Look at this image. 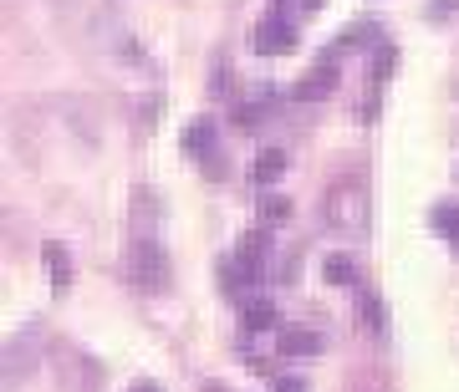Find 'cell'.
Instances as JSON below:
<instances>
[{
  "label": "cell",
  "mask_w": 459,
  "mask_h": 392,
  "mask_svg": "<svg viewBox=\"0 0 459 392\" xmlns=\"http://www.w3.org/2000/svg\"><path fill=\"white\" fill-rule=\"evenodd\" d=\"M322 219H327L337 234H347V240H362L368 225H373V194H368V183L362 179L327 183V194H322Z\"/></svg>",
  "instance_id": "1"
},
{
  "label": "cell",
  "mask_w": 459,
  "mask_h": 392,
  "mask_svg": "<svg viewBox=\"0 0 459 392\" xmlns=\"http://www.w3.org/2000/svg\"><path fill=\"white\" fill-rule=\"evenodd\" d=\"M169 250L159 245V240H133V250H128V280L138 285V291H148V295H159V291H169Z\"/></svg>",
  "instance_id": "2"
},
{
  "label": "cell",
  "mask_w": 459,
  "mask_h": 392,
  "mask_svg": "<svg viewBox=\"0 0 459 392\" xmlns=\"http://www.w3.org/2000/svg\"><path fill=\"white\" fill-rule=\"evenodd\" d=\"M250 47H255V51H265V56H276V51L296 47V21L286 16V11H281V16L255 21V26H250Z\"/></svg>",
  "instance_id": "3"
},
{
  "label": "cell",
  "mask_w": 459,
  "mask_h": 392,
  "mask_svg": "<svg viewBox=\"0 0 459 392\" xmlns=\"http://www.w3.org/2000/svg\"><path fill=\"white\" fill-rule=\"evenodd\" d=\"M332 87H337V56H327V51H322V62L312 66V72H307V77H296V98H307V102H316V98H327Z\"/></svg>",
  "instance_id": "4"
},
{
  "label": "cell",
  "mask_w": 459,
  "mask_h": 392,
  "mask_svg": "<svg viewBox=\"0 0 459 392\" xmlns=\"http://www.w3.org/2000/svg\"><path fill=\"white\" fill-rule=\"evenodd\" d=\"M36 352H41V342H36V331H21L16 342H5V382H21V377L31 372Z\"/></svg>",
  "instance_id": "5"
},
{
  "label": "cell",
  "mask_w": 459,
  "mask_h": 392,
  "mask_svg": "<svg viewBox=\"0 0 459 392\" xmlns=\"http://www.w3.org/2000/svg\"><path fill=\"white\" fill-rule=\"evenodd\" d=\"M184 153H195L199 164L220 168V148H214V128H210V117H195V123L184 128Z\"/></svg>",
  "instance_id": "6"
},
{
  "label": "cell",
  "mask_w": 459,
  "mask_h": 392,
  "mask_svg": "<svg viewBox=\"0 0 459 392\" xmlns=\"http://www.w3.org/2000/svg\"><path fill=\"white\" fill-rule=\"evenodd\" d=\"M276 352L281 357H316V352H322V337L307 331V327H286L281 331V342H276Z\"/></svg>",
  "instance_id": "7"
},
{
  "label": "cell",
  "mask_w": 459,
  "mask_h": 392,
  "mask_svg": "<svg viewBox=\"0 0 459 392\" xmlns=\"http://www.w3.org/2000/svg\"><path fill=\"white\" fill-rule=\"evenodd\" d=\"M281 168H286V153H281V148H261V153H255V158H250V183H276L281 179Z\"/></svg>",
  "instance_id": "8"
},
{
  "label": "cell",
  "mask_w": 459,
  "mask_h": 392,
  "mask_svg": "<svg viewBox=\"0 0 459 392\" xmlns=\"http://www.w3.org/2000/svg\"><path fill=\"white\" fill-rule=\"evenodd\" d=\"M41 260H47L51 285H72V255H66V245H62V240H47V250H41Z\"/></svg>",
  "instance_id": "9"
},
{
  "label": "cell",
  "mask_w": 459,
  "mask_h": 392,
  "mask_svg": "<svg viewBox=\"0 0 459 392\" xmlns=\"http://www.w3.org/2000/svg\"><path fill=\"white\" fill-rule=\"evenodd\" d=\"M265 250H271V240H265V229H250L246 240H240V250H235V260L240 265H250L255 276L265 270Z\"/></svg>",
  "instance_id": "10"
},
{
  "label": "cell",
  "mask_w": 459,
  "mask_h": 392,
  "mask_svg": "<svg viewBox=\"0 0 459 392\" xmlns=\"http://www.w3.org/2000/svg\"><path fill=\"white\" fill-rule=\"evenodd\" d=\"M240 321H246V331H271V327H276V306H271V301H261V295H246Z\"/></svg>",
  "instance_id": "11"
},
{
  "label": "cell",
  "mask_w": 459,
  "mask_h": 392,
  "mask_svg": "<svg viewBox=\"0 0 459 392\" xmlns=\"http://www.w3.org/2000/svg\"><path fill=\"white\" fill-rule=\"evenodd\" d=\"M434 229L459 250V204H439V209H434Z\"/></svg>",
  "instance_id": "12"
},
{
  "label": "cell",
  "mask_w": 459,
  "mask_h": 392,
  "mask_svg": "<svg viewBox=\"0 0 459 392\" xmlns=\"http://www.w3.org/2000/svg\"><path fill=\"white\" fill-rule=\"evenodd\" d=\"M322 276H327L332 285H352V280H358V265L347 260V255H327V265H322Z\"/></svg>",
  "instance_id": "13"
},
{
  "label": "cell",
  "mask_w": 459,
  "mask_h": 392,
  "mask_svg": "<svg viewBox=\"0 0 459 392\" xmlns=\"http://www.w3.org/2000/svg\"><path fill=\"white\" fill-rule=\"evenodd\" d=\"M220 276H225V285H230V291H240V285H255V280H261L255 270H250V265H240V260H235V255L225 260V270H220Z\"/></svg>",
  "instance_id": "14"
},
{
  "label": "cell",
  "mask_w": 459,
  "mask_h": 392,
  "mask_svg": "<svg viewBox=\"0 0 459 392\" xmlns=\"http://www.w3.org/2000/svg\"><path fill=\"white\" fill-rule=\"evenodd\" d=\"M358 306H362V321L373 331H383V306H377V295H358Z\"/></svg>",
  "instance_id": "15"
},
{
  "label": "cell",
  "mask_w": 459,
  "mask_h": 392,
  "mask_svg": "<svg viewBox=\"0 0 459 392\" xmlns=\"http://www.w3.org/2000/svg\"><path fill=\"white\" fill-rule=\"evenodd\" d=\"M286 214H291V204H286V199H265V219H271V225H281V219H286Z\"/></svg>",
  "instance_id": "16"
},
{
  "label": "cell",
  "mask_w": 459,
  "mask_h": 392,
  "mask_svg": "<svg viewBox=\"0 0 459 392\" xmlns=\"http://www.w3.org/2000/svg\"><path fill=\"white\" fill-rule=\"evenodd\" d=\"M276 392H307V382L301 377H276Z\"/></svg>",
  "instance_id": "17"
},
{
  "label": "cell",
  "mask_w": 459,
  "mask_h": 392,
  "mask_svg": "<svg viewBox=\"0 0 459 392\" xmlns=\"http://www.w3.org/2000/svg\"><path fill=\"white\" fill-rule=\"evenodd\" d=\"M281 5H296V11H312L316 0H281Z\"/></svg>",
  "instance_id": "18"
},
{
  "label": "cell",
  "mask_w": 459,
  "mask_h": 392,
  "mask_svg": "<svg viewBox=\"0 0 459 392\" xmlns=\"http://www.w3.org/2000/svg\"><path fill=\"white\" fill-rule=\"evenodd\" d=\"M133 392H159V388H133Z\"/></svg>",
  "instance_id": "19"
},
{
  "label": "cell",
  "mask_w": 459,
  "mask_h": 392,
  "mask_svg": "<svg viewBox=\"0 0 459 392\" xmlns=\"http://www.w3.org/2000/svg\"><path fill=\"white\" fill-rule=\"evenodd\" d=\"M204 392H220V388H214V382H210V388H204Z\"/></svg>",
  "instance_id": "20"
}]
</instances>
